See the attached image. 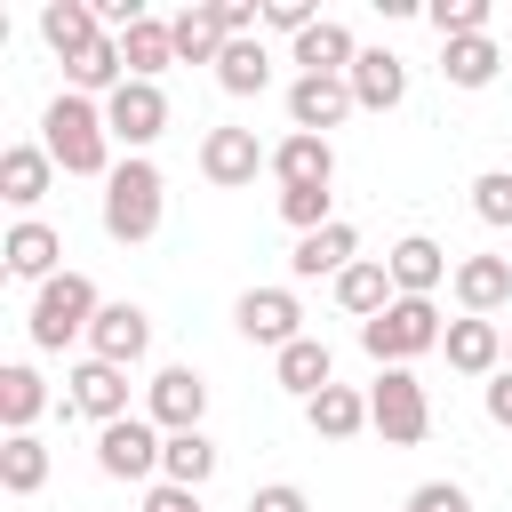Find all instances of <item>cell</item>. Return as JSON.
I'll list each match as a JSON object with an SVG mask.
<instances>
[{
    "instance_id": "7c38bea8",
    "label": "cell",
    "mask_w": 512,
    "mask_h": 512,
    "mask_svg": "<svg viewBox=\"0 0 512 512\" xmlns=\"http://www.w3.org/2000/svg\"><path fill=\"white\" fill-rule=\"evenodd\" d=\"M64 384H72V392H64V416H96V424H120V416H128V368L80 360Z\"/></svg>"
},
{
    "instance_id": "44dd1931",
    "label": "cell",
    "mask_w": 512,
    "mask_h": 512,
    "mask_svg": "<svg viewBox=\"0 0 512 512\" xmlns=\"http://www.w3.org/2000/svg\"><path fill=\"white\" fill-rule=\"evenodd\" d=\"M272 376H280L296 400H312V392H328V384H336V360H328V344H320V336H296L288 352H272Z\"/></svg>"
},
{
    "instance_id": "ba28073f",
    "label": "cell",
    "mask_w": 512,
    "mask_h": 512,
    "mask_svg": "<svg viewBox=\"0 0 512 512\" xmlns=\"http://www.w3.org/2000/svg\"><path fill=\"white\" fill-rule=\"evenodd\" d=\"M104 128H112V144L144 152V144L168 128V96H160V80H120V88L104 96Z\"/></svg>"
},
{
    "instance_id": "603a6c76",
    "label": "cell",
    "mask_w": 512,
    "mask_h": 512,
    "mask_svg": "<svg viewBox=\"0 0 512 512\" xmlns=\"http://www.w3.org/2000/svg\"><path fill=\"white\" fill-rule=\"evenodd\" d=\"M40 40L72 64L88 40H104V24H96V8H88V0H48V8H40Z\"/></svg>"
},
{
    "instance_id": "9a60e30c",
    "label": "cell",
    "mask_w": 512,
    "mask_h": 512,
    "mask_svg": "<svg viewBox=\"0 0 512 512\" xmlns=\"http://www.w3.org/2000/svg\"><path fill=\"white\" fill-rule=\"evenodd\" d=\"M344 264H360V232H352L344 216H336V224H320V232H304V240L288 248V272H296V280H320V272L336 280Z\"/></svg>"
},
{
    "instance_id": "7bdbcfd3",
    "label": "cell",
    "mask_w": 512,
    "mask_h": 512,
    "mask_svg": "<svg viewBox=\"0 0 512 512\" xmlns=\"http://www.w3.org/2000/svg\"><path fill=\"white\" fill-rule=\"evenodd\" d=\"M400 512H408V504H400Z\"/></svg>"
},
{
    "instance_id": "8fae6325",
    "label": "cell",
    "mask_w": 512,
    "mask_h": 512,
    "mask_svg": "<svg viewBox=\"0 0 512 512\" xmlns=\"http://www.w3.org/2000/svg\"><path fill=\"white\" fill-rule=\"evenodd\" d=\"M256 168H272V152L256 144V128H208L200 136V176L208 184H256Z\"/></svg>"
},
{
    "instance_id": "d6a6232c",
    "label": "cell",
    "mask_w": 512,
    "mask_h": 512,
    "mask_svg": "<svg viewBox=\"0 0 512 512\" xmlns=\"http://www.w3.org/2000/svg\"><path fill=\"white\" fill-rule=\"evenodd\" d=\"M40 408H48V384H40L24 360H8V368H0V424H8V432H32Z\"/></svg>"
},
{
    "instance_id": "d590c367",
    "label": "cell",
    "mask_w": 512,
    "mask_h": 512,
    "mask_svg": "<svg viewBox=\"0 0 512 512\" xmlns=\"http://www.w3.org/2000/svg\"><path fill=\"white\" fill-rule=\"evenodd\" d=\"M424 16H432V32H440V48H448V40H480L496 8H488V0H432Z\"/></svg>"
},
{
    "instance_id": "d4e9b609",
    "label": "cell",
    "mask_w": 512,
    "mask_h": 512,
    "mask_svg": "<svg viewBox=\"0 0 512 512\" xmlns=\"http://www.w3.org/2000/svg\"><path fill=\"white\" fill-rule=\"evenodd\" d=\"M64 80H72V96H112L120 80H128V56H120V40L104 32V40H88L72 64H64Z\"/></svg>"
},
{
    "instance_id": "f1b7e54d",
    "label": "cell",
    "mask_w": 512,
    "mask_h": 512,
    "mask_svg": "<svg viewBox=\"0 0 512 512\" xmlns=\"http://www.w3.org/2000/svg\"><path fill=\"white\" fill-rule=\"evenodd\" d=\"M288 64H304V72H352V64H360V48H352V32H344L336 16H320V24L288 48Z\"/></svg>"
},
{
    "instance_id": "3957f363",
    "label": "cell",
    "mask_w": 512,
    "mask_h": 512,
    "mask_svg": "<svg viewBox=\"0 0 512 512\" xmlns=\"http://www.w3.org/2000/svg\"><path fill=\"white\" fill-rule=\"evenodd\" d=\"M440 312H432V296H392L368 328H360V352L376 360V368H408L416 352H440Z\"/></svg>"
},
{
    "instance_id": "4fadbf2b",
    "label": "cell",
    "mask_w": 512,
    "mask_h": 512,
    "mask_svg": "<svg viewBox=\"0 0 512 512\" xmlns=\"http://www.w3.org/2000/svg\"><path fill=\"white\" fill-rule=\"evenodd\" d=\"M152 352V320L144 304H104L96 328H88V360H112V368H136Z\"/></svg>"
},
{
    "instance_id": "d6986e66",
    "label": "cell",
    "mask_w": 512,
    "mask_h": 512,
    "mask_svg": "<svg viewBox=\"0 0 512 512\" xmlns=\"http://www.w3.org/2000/svg\"><path fill=\"white\" fill-rule=\"evenodd\" d=\"M0 256H8V272L16 280H56V256H64V240H56V224H40V216H24L8 240H0Z\"/></svg>"
},
{
    "instance_id": "f35d334b",
    "label": "cell",
    "mask_w": 512,
    "mask_h": 512,
    "mask_svg": "<svg viewBox=\"0 0 512 512\" xmlns=\"http://www.w3.org/2000/svg\"><path fill=\"white\" fill-rule=\"evenodd\" d=\"M248 512H312V504H304V488H296V480H272V488H256V496H248Z\"/></svg>"
},
{
    "instance_id": "60d3db41",
    "label": "cell",
    "mask_w": 512,
    "mask_h": 512,
    "mask_svg": "<svg viewBox=\"0 0 512 512\" xmlns=\"http://www.w3.org/2000/svg\"><path fill=\"white\" fill-rule=\"evenodd\" d=\"M144 512H200V488H176V480H160V488L144 496Z\"/></svg>"
},
{
    "instance_id": "484cf974",
    "label": "cell",
    "mask_w": 512,
    "mask_h": 512,
    "mask_svg": "<svg viewBox=\"0 0 512 512\" xmlns=\"http://www.w3.org/2000/svg\"><path fill=\"white\" fill-rule=\"evenodd\" d=\"M272 176H280V192H288V184H328V176H336L328 136H280V144H272Z\"/></svg>"
},
{
    "instance_id": "ffe728a7",
    "label": "cell",
    "mask_w": 512,
    "mask_h": 512,
    "mask_svg": "<svg viewBox=\"0 0 512 512\" xmlns=\"http://www.w3.org/2000/svg\"><path fill=\"white\" fill-rule=\"evenodd\" d=\"M48 176H56V160H48L40 144H8V152H0V200H8V208H40V200H48Z\"/></svg>"
},
{
    "instance_id": "e0dca14e",
    "label": "cell",
    "mask_w": 512,
    "mask_h": 512,
    "mask_svg": "<svg viewBox=\"0 0 512 512\" xmlns=\"http://www.w3.org/2000/svg\"><path fill=\"white\" fill-rule=\"evenodd\" d=\"M344 80H352V104H360V112H392V104L408 96V64H400L392 48H360V64H352Z\"/></svg>"
},
{
    "instance_id": "b9f144b4",
    "label": "cell",
    "mask_w": 512,
    "mask_h": 512,
    "mask_svg": "<svg viewBox=\"0 0 512 512\" xmlns=\"http://www.w3.org/2000/svg\"><path fill=\"white\" fill-rule=\"evenodd\" d=\"M504 360H512V336H504Z\"/></svg>"
},
{
    "instance_id": "4dcf8cb0",
    "label": "cell",
    "mask_w": 512,
    "mask_h": 512,
    "mask_svg": "<svg viewBox=\"0 0 512 512\" xmlns=\"http://www.w3.org/2000/svg\"><path fill=\"white\" fill-rule=\"evenodd\" d=\"M160 480H176V488H208V480H216V440H208V432H168V448H160Z\"/></svg>"
},
{
    "instance_id": "f546056e",
    "label": "cell",
    "mask_w": 512,
    "mask_h": 512,
    "mask_svg": "<svg viewBox=\"0 0 512 512\" xmlns=\"http://www.w3.org/2000/svg\"><path fill=\"white\" fill-rule=\"evenodd\" d=\"M216 88H224V96H264V88H272V56H264V40H224V56H216Z\"/></svg>"
},
{
    "instance_id": "30bf717a",
    "label": "cell",
    "mask_w": 512,
    "mask_h": 512,
    "mask_svg": "<svg viewBox=\"0 0 512 512\" xmlns=\"http://www.w3.org/2000/svg\"><path fill=\"white\" fill-rule=\"evenodd\" d=\"M144 416L160 424V432H200V416H208V384H200V368H160L152 384H144Z\"/></svg>"
},
{
    "instance_id": "83f0119b",
    "label": "cell",
    "mask_w": 512,
    "mask_h": 512,
    "mask_svg": "<svg viewBox=\"0 0 512 512\" xmlns=\"http://www.w3.org/2000/svg\"><path fill=\"white\" fill-rule=\"evenodd\" d=\"M120 56H128V80H160V72L176 64V32H168L160 16H144V24L120 32Z\"/></svg>"
},
{
    "instance_id": "ab89813d",
    "label": "cell",
    "mask_w": 512,
    "mask_h": 512,
    "mask_svg": "<svg viewBox=\"0 0 512 512\" xmlns=\"http://www.w3.org/2000/svg\"><path fill=\"white\" fill-rule=\"evenodd\" d=\"M480 400H488V424H504V432H512V368H496Z\"/></svg>"
},
{
    "instance_id": "4316f807",
    "label": "cell",
    "mask_w": 512,
    "mask_h": 512,
    "mask_svg": "<svg viewBox=\"0 0 512 512\" xmlns=\"http://www.w3.org/2000/svg\"><path fill=\"white\" fill-rule=\"evenodd\" d=\"M336 304H344V312H352V320L368 328V320H376V312L392 304V272H384L376 256H360V264H344V272H336Z\"/></svg>"
},
{
    "instance_id": "277c9868",
    "label": "cell",
    "mask_w": 512,
    "mask_h": 512,
    "mask_svg": "<svg viewBox=\"0 0 512 512\" xmlns=\"http://www.w3.org/2000/svg\"><path fill=\"white\" fill-rule=\"evenodd\" d=\"M96 312H104V304H96V280H88V272H56V280L32 296V320H24V328H32L40 352H64L72 336L96 328Z\"/></svg>"
},
{
    "instance_id": "7402d4cb",
    "label": "cell",
    "mask_w": 512,
    "mask_h": 512,
    "mask_svg": "<svg viewBox=\"0 0 512 512\" xmlns=\"http://www.w3.org/2000/svg\"><path fill=\"white\" fill-rule=\"evenodd\" d=\"M304 424H312L320 440H352V432H368V392L328 384V392H312V400H304Z\"/></svg>"
},
{
    "instance_id": "8992f818",
    "label": "cell",
    "mask_w": 512,
    "mask_h": 512,
    "mask_svg": "<svg viewBox=\"0 0 512 512\" xmlns=\"http://www.w3.org/2000/svg\"><path fill=\"white\" fill-rule=\"evenodd\" d=\"M160 448H168V432L152 416H120V424L96 432V472L104 480H152L160 472Z\"/></svg>"
},
{
    "instance_id": "8d00e7d4",
    "label": "cell",
    "mask_w": 512,
    "mask_h": 512,
    "mask_svg": "<svg viewBox=\"0 0 512 512\" xmlns=\"http://www.w3.org/2000/svg\"><path fill=\"white\" fill-rule=\"evenodd\" d=\"M472 216L512 232V168H488V176H472Z\"/></svg>"
},
{
    "instance_id": "2e32d148",
    "label": "cell",
    "mask_w": 512,
    "mask_h": 512,
    "mask_svg": "<svg viewBox=\"0 0 512 512\" xmlns=\"http://www.w3.org/2000/svg\"><path fill=\"white\" fill-rule=\"evenodd\" d=\"M440 352H448V368H456V376H496V368H504V328L464 312V320H448Z\"/></svg>"
},
{
    "instance_id": "52a82bcc",
    "label": "cell",
    "mask_w": 512,
    "mask_h": 512,
    "mask_svg": "<svg viewBox=\"0 0 512 512\" xmlns=\"http://www.w3.org/2000/svg\"><path fill=\"white\" fill-rule=\"evenodd\" d=\"M344 112H360L344 72H296V80H288V128H296V136H328Z\"/></svg>"
},
{
    "instance_id": "e575fe53",
    "label": "cell",
    "mask_w": 512,
    "mask_h": 512,
    "mask_svg": "<svg viewBox=\"0 0 512 512\" xmlns=\"http://www.w3.org/2000/svg\"><path fill=\"white\" fill-rule=\"evenodd\" d=\"M280 216H288V232L304 240V232L336 224V192H328V184H288V192H280Z\"/></svg>"
},
{
    "instance_id": "74e56055",
    "label": "cell",
    "mask_w": 512,
    "mask_h": 512,
    "mask_svg": "<svg viewBox=\"0 0 512 512\" xmlns=\"http://www.w3.org/2000/svg\"><path fill=\"white\" fill-rule=\"evenodd\" d=\"M408 512H472V496H464L456 480H424V488L408 496Z\"/></svg>"
},
{
    "instance_id": "5bb4252c",
    "label": "cell",
    "mask_w": 512,
    "mask_h": 512,
    "mask_svg": "<svg viewBox=\"0 0 512 512\" xmlns=\"http://www.w3.org/2000/svg\"><path fill=\"white\" fill-rule=\"evenodd\" d=\"M448 288H456V304H464L472 320H496V312L512 304V256H464Z\"/></svg>"
},
{
    "instance_id": "7a4b0ae2",
    "label": "cell",
    "mask_w": 512,
    "mask_h": 512,
    "mask_svg": "<svg viewBox=\"0 0 512 512\" xmlns=\"http://www.w3.org/2000/svg\"><path fill=\"white\" fill-rule=\"evenodd\" d=\"M160 168L144 160V152H128L112 176H104V232L120 240V248H144L152 232H160Z\"/></svg>"
},
{
    "instance_id": "6da1fadb",
    "label": "cell",
    "mask_w": 512,
    "mask_h": 512,
    "mask_svg": "<svg viewBox=\"0 0 512 512\" xmlns=\"http://www.w3.org/2000/svg\"><path fill=\"white\" fill-rule=\"evenodd\" d=\"M40 152L64 168V176H112V128H104V104H88V96H56L48 112H40Z\"/></svg>"
},
{
    "instance_id": "836d02e7",
    "label": "cell",
    "mask_w": 512,
    "mask_h": 512,
    "mask_svg": "<svg viewBox=\"0 0 512 512\" xmlns=\"http://www.w3.org/2000/svg\"><path fill=\"white\" fill-rule=\"evenodd\" d=\"M40 480H48V448H40L32 432H8V440H0V488H8V496H32Z\"/></svg>"
},
{
    "instance_id": "9c48e42d",
    "label": "cell",
    "mask_w": 512,
    "mask_h": 512,
    "mask_svg": "<svg viewBox=\"0 0 512 512\" xmlns=\"http://www.w3.org/2000/svg\"><path fill=\"white\" fill-rule=\"evenodd\" d=\"M232 328H240L248 344H264V352H288V344L304 336V304H296L288 288H248V296L232 304Z\"/></svg>"
},
{
    "instance_id": "cb8c5ba5",
    "label": "cell",
    "mask_w": 512,
    "mask_h": 512,
    "mask_svg": "<svg viewBox=\"0 0 512 512\" xmlns=\"http://www.w3.org/2000/svg\"><path fill=\"white\" fill-rule=\"evenodd\" d=\"M168 32H176V64H216V56H224V16H216V0H192L184 16H168Z\"/></svg>"
},
{
    "instance_id": "ac0fdd59",
    "label": "cell",
    "mask_w": 512,
    "mask_h": 512,
    "mask_svg": "<svg viewBox=\"0 0 512 512\" xmlns=\"http://www.w3.org/2000/svg\"><path fill=\"white\" fill-rule=\"evenodd\" d=\"M384 272H392V288H400V296H432L440 280H456V272H448V248H440V240H424V232H408V240L384 256Z\"/></svg>"
},
{
    "instance_id": "1f68e13d",
    "label": "cell",
    "mask_w": 512,
    "mask_h": 512,
    "mask_svg": "<svg viewBox=\"0 0 512 512\" xmlns=\"http://www.w3.org/2000/svg\"><path fill=\"white\" fill-rule=\"evenodd\" d=\"M496 64H504V48H496L488 32H480V40H448V48H440V80H448V88H488V80H496Z\"/></svg>"
},
{
    "instance_id": "5b68a950",
    "label": "cell",
    "mask_w": 512,
    "mask_h": 512,
    "mask_svg": "<svg viewBox=\"0 0 512 512\" xmlns=\"http://www.w3.org/2000/svg\"><path fill=\"white\" fill-rule=\"evenodd\" d=\"M368 424H376L392 448H416V440L432 432V400H424V384H416L408 368H376V384H368Z\"/></svg>"
}]
</instances>
